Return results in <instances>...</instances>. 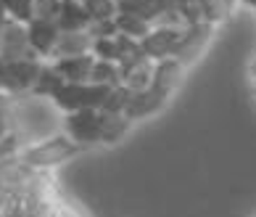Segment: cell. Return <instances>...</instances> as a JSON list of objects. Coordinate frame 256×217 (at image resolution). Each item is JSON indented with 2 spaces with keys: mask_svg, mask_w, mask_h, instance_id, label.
Returning a JSON list of instances; mask_svg holds the SVG:
<instances>
[{
  "mask_svg": "<svg viewBox=\"0 0 256 217\" xmlns=\"http://www.w3.org/2000/svg\"><path fill=\"white\" fill-rule=\"evenodd\" d=\"M130 88L127 85H111L108 93H106V98H103L100 103V111H124L127 109V101H130Z\"/></svg>",
  "mask_w": 256,
  "mask_h": 217,
  "instance_id": "obj_21",
  "label": "cell"
},
{
  "mask_svg": "<svg viewBox=\"0 0 256 217\" xmlns=\"http://www.w3.org/2000/svg\"><path fill=\"white\" fill-rule=\"evenodd\" d=\"M243 6H248V8H256V0H240Z\"/></svg>",
  "mask_w": 256,
  "mask_h": 217,
  "instance_id": "obj_30",
  "label": "cell"
},
{
  "mask_svg": "<svg viewBox=\"0 0 256 217\" xmlns=\"http://www.w3.org/2000/svg\"><path fill=\"white\" fill-rule=\"evenodd\" d=\"M26 30H30V40H32L34 53L40 56L42 61H48L50 56H53V51H56L58 35H61L58 22H48V19H32V22H26Z\"/></svg>",
  "mask_w": 256,
  "mask_h": 217,
  "instance_id": "obj_11",
  "label": "cell"
},
{
  "mask_svg": "<svg viewBox=\"0 0 256 217\" xmlns=\"http://www.w3.org/2000/svg\"><path fill=\"white\" fill-rule=\"evenodd\" d=\"M254 98H256V85H254Z\"/></svg>",
  "mask_w": 256,
  "mask_h": 217,
  "instance_id": "obj_31",
  "label": "cell"
},
{
  "mask_svg": "<svg viewBox=\"0 0 256 217\" xmlns=\"http://www.w3.org/2000/svg\"><path fill=\"white\" fill-rule=\"evenodd\" d=\"M8 22V11H6V8L3 6H0V30H3V24Z\"/></svg>",
  "mask_w": 256,
  "mask_h": 217,
  "instance_id": "obj_29",
  "label": "cell"
},
{
  "mask_svg": "<svg viewBox=\"0 0 256 217\" xmlns=\"http://www.w3.org/2000/svg\"><path fill=\"white\" fill-rule=\"evenodd\" d=\"M56 69L64 74L66 82H88L96 64V53H80V56H64V59H50Z\"/></svg>",
  "mask_w": 256,
  "mask_h": 217,
  "instance_id": "obj_16",
  "label": "cell"
},
{
  "mask_svg": "<svg viewBox=\"0 0 256 217\" xmlns=\"http://www.w3.org/2000/svg\"><path fill=\"white\" fill-rule=\"evenodd\" d=\"M212 35H214V27L206 24V22L188 24L182 40H180L177 51H174V59H180L185 67H188V64H193V61H198V59H201V53L206 51L208 40H212Z\"/></svg>",
  "mask_w": 256,
  "mask_h": 217,
  "instance_id": "obj_9",
  "label": "cell"
},
{
  "mask_svg": "<svg viewBox=\"0 0 256 217\" xmlns=\"http://www.w3.org/2000/svg\"><path fill=\"white\" fill-rule=\"evenodd\" d=\"M0 6L6 8L11 19H18L24 24L34 19V0H0Z\"/></svg>",
  "mask_w": 256,
  "mask_h": 217,
  "instance_id": "obj_22",
  "label": "cell"
},
{
  "mask_svg": "<svg viewBox=\"0 0 256 217\" xmlns=\"http://www.w3.org/2000/svg\"><path fill=\"white\" fill-rule=\"evenodd\" d=\"M185 64L174 59V56H166V59H158L156 61V69H154V82L150 88L158 90L166 101L174 96V93L182 88V80H185Z\"/></svg>",
  "mask_w": 256,
  "mask_h": 217,
  "instance_id": "obj_10",
  "label": "cell"
},
{
  "mask_svg": "<svg viewBox=\"0 0 256 217\" xmlns=\"http://www.w3.org/2000/svg\"><path fill=\"white\" fill-rule=\"evenodd\" d=\"M42 69V59H22V61H6L0 69V90L8 96H22L32 93L34 80Z\"/></svg>",
  "mask_w": 256,
  "mask_h": 217,
  "instance_id": "obj_4",
  "label": "cell"
},
{
  "mask_svg": "<svg viewBox=\"0 0 256 217\" xmlns=\"http://www.w3.org/2000/svg\"><path fill=\"white\" fill-rule=\"evenodd\" d=\"M111 85H100V82H66L64 88L53 96L56 109L66 111H77V109H100L103 98H106Z\"/></svg>",
  "mask_w": 256,
  "mask_h": 217,
  "instance_id": "obj_3",
  "label": "cell"
},
{
  "mask_svg": "<svg viewBox=\"0 0 256 217\" xmlns=\"http://www.w3.org/2000/svg\"><path fill=\"white\" fill-rule=\"evenodd\" d=\"M185 27H180V24H154L150 32L140 40V48H143V53L150 56L154 61L166 59V56H174L177 45L185 35Z\"/></svg>",
  "mask_w": 256,
  "mask_h": 217,
  "instance_id": "obj_7",
  "label": "cell"
},
{
  "mask_svg": "<svg viewBox=\"0 0 256 217\" xmlns=\"http://www.w3.org/2000/svg\"><path fill=\"white\" fill-rule=\"evenodd\" d=\"M37 172H40V169H32L22 159V154L0 159V191H3V196L8 199V212L6 214H16V206L26 193H30Z\"/></svg>",
  "mask_w": 256,
  "mask_h": 217,
  "instance_id": "obj_2",
  "label": "cell"
},
{
  "mask_svg": "<svg viewBox=\"0 0 256 217\" xmlns=\"http://www.w3.org/2000/svg\"><path fill=\"white\" fill-rule=\"evenodd\" d=\"M164 103H166V98L161 96L158 90H154V88L132 90V93H130V101H127L124 114H127L132 122H138V119H146V117H150V114H156V111L164 106Z\"/></svg>",
  "mask_w": 256,
  "mask_h": 217,
  "instance_id": "obj_14",
  "label": "cell"
},
{
  "mask_svg": "<svg viewBox=\"0 0 256 217\" xmlns=\"http://www.w3.org/2000/svg\"><path fill=\"white\" fill-rule=\"evenodd\" d=\"M96 35L90 30H61L58 43L50 59H64V56H80V53H92Z\"/></svg>",
  "mask_w": 256,
  "mask_h": 217,
  "instance_id": "obj_13",
  "label": "cell"
},
{
  "mask_svg": "<svg viewBox=\"0 0 256 217\" xmlns=\"http://www.w3.org/2000/svg\"><path fill=\"white\" fill-rule=\"evenodd\" d=\"M90 24H92V16L88 6L80 3V0H64L61 16H58L61 30H90Z\"/></svg>",
  "mask_w": 256,
  "mask_h": 217,
  "instance_id": "obj_18",
  "label": "cell"
},
{
  "mask_svg": "<svg viewBox=\"0 0 256 217\" xmlns=\"http://www.w3.org/2000/svg\"><path fill=\"white\" fill-rule=\"evenodd\" d=\"M8 212V199L3 196V191H0V214H6Z\"/></svg>",
  "mask_w": 256,
  "mask_h": 217,
  "instance_id": "obj_28",
  "label": "cell"
},
{
  "mask_svg": "<svg viewBox=\"0 0 256 217\" xmlns=\"http://www.w3.org/2000/svg\"><path fill=\"white\" fill-rule=\"evenodd\" d=\"M0 59L3 61H22V59H40L32 48L30 40V30H26L24 22L11 19L3 24L0 30Z\"/></svg>",
  "mask_w": 256,
  "mask_h": 217,
  "instance_id": "obj_5",
  "label": "cell"
},
{
  "mask_svg": "<svg viewBox=\"0 0 256 217\" xmlns=\"http://www.w3.org/2000/svg\"><path fill=\"white\" fill-rule=\"evenodd\" d=\"M132 130V119L124 111H100V143L116 146L122 143Z\"/></svg>",
  "mask_w": 256,
  "mask_h": 217,
  "instance_id": "obj_15",
  "label": "cell"
},
{
  "mask_svg": "<svg viewBox=\"0 0 256 217\" xmlns=\"http://www.w3.org/2000/svg\"><path fill=\"white\" fill-rule=\"evenodd\" d=\"M82 151V146L74 138H69L66 133H56L48 138L32 140V143H24L22 148V159L32 169H40V172H53L56 167L66 164L69 159H74Z\"/></svg>",
  "mask_w": 256,
  "mask_h": 217,
  "instance_id": "obj_1",
  "label": "cell"
},
{
  "mask_svg": "<svg viewBox=\"0 0 256 217\" xmlns=\"http://www.w3.org/2000/svg\"><path fill=\"white\" fill-rule=\"evenodd\" d=\"M92 53H96L98 59L127 64L132 59H138V56H143V48H140V40H135V37H130L124 32H116V35H108V37H96Z\"/></svg>",
  "mask_w": 256,
  "mask_h": 217,
  "instance_id": "obj_8",
  "label": "cell"
},
{
  "mask_svg": "<svg viewBox=\"0 0 256 217\" xmlns=\"http://www.w3.org/2000/svg\"><path fill=\"white\" fill-rule=\"evenodd\" d=\"M64 85H66L64 74L56 69V64L48 59V61H42V69H40V74H37V80H34L32 96H37V98H50V101H53V96L64 88Z\"/></svg>",
  "mask_w": 256,
  "mask_h": 217,
  "instance_id": "obj_17",
  "label": "cell"
},
{
  "mask_svg": "<svg viewBox=\"0 0 256 217\" xmlns=\"http://www.w3.org/2000/svg\"><path fill=\"white\" fill-rule=\"evenodd\" d=\"M26 140H22V135L16 133V130H11L8 135L0 138V159H6V156H14V154H22V148H24Z\"/></svg>",
  "mask_w": 256,
  "mask_h": 217,
  "instance_id": "obj_25",
  "label": "cell"
},
{
  "mask_svg": "<svg viewBox=\"0 0 256 217\" xmlns=\"http://www.w3.org/2000/svg\"><path fill=\"white\" fill-rule=\"evenodd\" d=\"M11 130H14V125H11V114H8V106H0V138L8 135Z\"/></svg>",
  "mask_w": 256,
  "mask_h": 217,
  "instance_id": "obj_26",
  "label": "cell"
},
{
  "mask_svg": "<svg viewBox=\"0 0 256 217\" xmlns=\"http://www.w3.org/2000/svg\"><path fill=\"white\" fill-rule=\"evenodd\" d=\"M64 133L82 148L100 143V109H77L64 114Z\"/></svg>",
  "mask_w": 256,
  "mask_h": 217,
  "instance_id": "obj_6",
  "label": "cell"
},
{
  "mask_svg": "<svg viewBox=\"0 0 256 217\" xmlns=\"http://www.w3.org/2000/svg\"><path fill=\"white\" fill-rule=\"evenodd\" d=\"M154 69L156 61L150 56H138V59L122 64V85H127L130 90H146L154 82Z\"/></svg>",
  "mask_w": 256,
  "mask_h": 217,
  "instance_id": "obj_12",
  "label": "cell"
},
{
  "mask_svg": "<svg viewBox=\"0 0 256 217\" xmlns=\"http://www.w3.org/2000/svg\"><path fill=\"white\" fill-rule=\"evenodd\" d=\"M80 3L88 6L92 22H100V19H114V16L119 14V0H80Z\"/></svg>",
  "mask_w": 256,
  "mask_h": 217,
  "instance_id": "obj_23",
  "label": "cell"
},
{
  "mask_svg": "<svg viewBox=\"0 0 256 217\" xmlns=\"http://www.w3.org/2000/svg\"><path fill=\"white\" fill-rule=\"evenodd\" d=\"M90 80L100 82V85H119L122 82V64L119 61H108V59H98L96 56Z\"/></svg>",
  "mask_w": 256,
  "mask_h": 217,
  "instance_id": "obj_20",
  "label": "cell"
},
{
  "mask_svg": "<svg viewBox=\"0 0 256 217\" xmlns=\"http://www.w3.org/2000/svg\"><path fill=\"white\" fill-rule=\"evenodd\" d=\"M64 0H34V19H48V22H58Z\"/></svg>",
  "mask_w": 256,
  "mask_h": 217,
  "instance_id": "obj_24",
  "label": "cell"
},
{
  "mask_svg": "<svg viewBox=\"0 0 256 217\" xmlns=\"http://www.w3.org/2000/svg\"><path fill=\"white\" fill-rule=\"evenodd\" d=\"M248 77H251V80H254V85H256V56L248 61Z\"/></svg>",
  "mask_w": 256,
  "mask_h": 217,
  "instance_id": "obj_27",
  "label": "cell"
},
{
  "mask_svg": "<svg viewBox=\"0 0 256 217\" xmlns=\"http://www.w3.org/2000/svg\"><path fill=\"white\" fill-rule=\"evenodd\" d=\"M114 22H116V30L119 32L135 37V40H143V37L150 32V27H154L148 19L138 16V14H130V11H119L116 16H114Z\"/></svg>",
  "mask_w": 256,
  "mask_h": 217,
  "instance_id": "obj_19",
  "label": "cell"
}]
</instances>
